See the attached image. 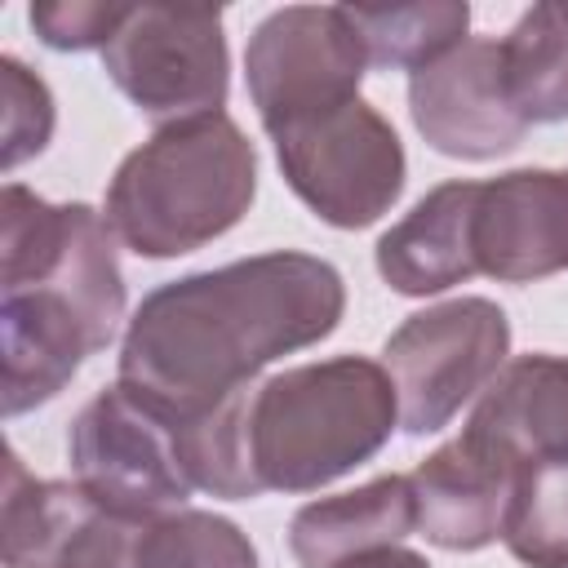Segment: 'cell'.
<instances>
[{
	"mask_svg": "<svg viewBox=\"0 0 568 568\" xmlns=\"http://www.w3.org/2000/svg\"><path fill=\"white\" fill-rule=\"evenodd\" d=\"M346 311L342 271L275 248L191 271L142 297L120 342V386L173 426L217 408L293 351L324 342Z\"/></svg>",
	"mask_w": 568,
	"mask_h": 568,
	"instance_id": "obj_1",
	"label": "cell"
},
{
	"mask_svg": "<svg viewBox=\"0 0 568 568\" xmlns=\"http://www.w3.org/2000/svg\"><path fill=\"white\" fill-rule=\"evenodd\" d=\"M399 426L390 373L364 355H333L271 373L178 426L186 479L222 501L320 493L373 462Z\"/></svg>",
	"mask_w": 568,
	"mask_h": 568,
	"instance_id": "obj_2",
	"label": "cell"
},
{
	"mask_svg": "<svg viewBox=\"0 0 568 568\" xmlns=\"http://www.w3.org/2000/svg\"><path fill=\"white\" fill-rule=\"evenodd\" d=\"M124 320V275L98 209L49 204L22 182L0 195L4 417L49 404Z\"/></svg>",
	"mask_w": 568,
	"mask_h": 568,
	"instance_id": "obj_3",
	"label": "cell"
},
{
	"mask_svg": "<svg viewBox=\"0 0 568 568\" xmlns=\"http://www.w3.org/2000/svg\"><path fill=\"white\" fill-rule=\"evenodd\" d=\"M253 195L257 151L226 111H213L133 146L106 186L102 217L129 253L164 262L240 226Z\"/></svg>",
	"mask_w": 568,
	"mask_h": 568,
	"instance_id": "obj_4",
	"label": "cell"
},
{
	"mask_svg": "<svg viewBox=\"0 0 568 568\" xmlns=\"http://www.w3.org/2000/svg\"><path fill=\"white\" fill-rule=\"evenodd\" d=\"M266 138L288 191L337 231L373 226L404 195V142L395 124L364 98L284 120L266 129Z\"/></svg>",
	"mask_w": 568,
	"mask_h": 568,
	"instance_id": "obj_5",
	"label": "cell"
},
{
	"mask_svg": "<svg viewBox=\"0 0 568 568\" xmlns=\"http://www.w3.org/2000/svg\"><path fill=\"white\" fill-rule=\"evenodd\" d=\"M510 355V320L488 297H453L408 315L382 346V368L399 395L404 435L444 430L466 399L501 373Z\"/></svg>",
	"mask_w": 568,
	"mask_h": 568,
	"instance_id": "obj_6",
	"label": "cell"
},
{
	"mask_svg": "<svg viewBox=\"0 0 568 568\" xmlns=\"http://www.w3.org/2000/svg\"><path fill=\"white\" fill-rule=\"evenodd\" d=\"M102 71L160 129L222 111L231 89L222 9L129 4L102 49Z\"/></svg>",
	"mask_w": 568,
	"mask_h": 568,
	"instance_id": "obj_7",
	"label": "cell"
},
{
	"mask_svg": "<svg viewBox=\"0 0 568 568\" xmlns=\"http://www.w3.org/2000/svg\"><path fill=\"white\" fill-rule=\"evenodd\" d=\"M364 40L346 4H288L266 13L244 44V84L262 129L359 98Z\"/></svg>",
	"mask_w": 568,
	"mask_h": 568,
	"instance_id": "obj_8",
	"label": "cell"
},
{
	"mask_svg": "<svg viewBox=\"0 0 568 568\" xmlns=\"http://www.w3.org/2000/svg\"><path fill=\"white\" fill-rule=\"evenodd\" d=\"M75 484L124 515H169L191 497L178 453V426L142 404L129 386L98 390L67 430Z\"/></svg>",
	"mask_w": 568,
	"mask_h": 568,
	"instance_id": "obj_9",
	"label": "cell"
},
{
	"mask_svg": "<svg viewBox=\"0 0 568 568\" xmlns=\"http://www.w3.org/2000/svg\"><path fill=\"white\" fill-rule=\"evenodd\" d=\"M151 515H124L75 479H36L9 453L0 546L4 568H133Z\"/></svg>",
	"mask_w": 568,
	"mask_h": 568,
	"instance_id": "obj_10",
	"label": "cell"
},
{
	"mask_svg": "<svg viewBox=\"0 0 568 568\" xmlns=\"http://www.w3.org/2000/svg\"><path fill=\"white\" fill-rule=\"evenodd\" d=\"M408 115L430 151L448 160H497L515 151L528 120L501 80V40L475 36L408 75Z\"/></svg>",
	"mask_w": 568,
	"mask_h": 568,
	"instance_id": "obj_11",
	"label": "cell"
},
{
	"mask_svg": "<svg viewBox=\"0 0 568 568\" xmlns=\"http://www.w3.org/2000/svg\"><path fill=\"white\" fill-rule=\"evenodd\" d=\"M475 266L497 284H532L568 271V169H510L479 182Z\"/></svg>",
	"mask_w": 568,
	"mask_h": 568,
	"instance_id": "obj_12",
	"label": "cell"
},
{
	"mask_svg": "<svg viewBox=\"0 0 568 568\" xmlns=\"http://www.w3.org/2000/svg\"><path fill=\"white\" fill-rule=\"evenodd\" d=\"M519 462H510L501 448L479 439L475 430H462L430 457H422L408 475L413 506H417V532L439 550H484L501 537L510 488H515Z\"/></svg>",
	"mask_w": 568,
	"mask_h": 568,
	"instance_id": "obj_13",
	"label": "cell"
},
{
	"mask_svg": "<svg viewBox=\"0 0 568 568\" xmlns=\"http://www.w3.org/2000/svg\"><path fill=\"white\" fill-rule=\"evenodd\" d=\"M475 195L479 182H444L426 191L390 231H382L373 262L377 275L404 297H430L479 275L475 266Z\"/></svg>",
	"mask_w": 568,
	"mask_h": 568,
	"instance_id": "obj_14",
	"label": "cell"
},
{
	"mask_svg": "<svg viewBox=\"0 0 568 568\" xmlns=\"http://www.w3.org/2000/svg\"><path fill=\"white\" fill-rule=\"evenodd\" d=\"M466 430L501 448L510 462L568 453V355H519L484 386Z\"/></svg>",
	"mask_w": 568,
	"mask_h": 568,
	"instance_id": "obj_15",
	"label": "cell"
},
{
	"mask_svg": "<svg viewBox=\"0 0 568 568\" xmlns=\"http://www.w3.org/2000/svg\"><path fill=\"white\" fill-rule=\"evenodd\" d=\"M417 528L408 475H377L351 493L306 501L288 524V550L302 568H333L351 555L399 546Z\"/></svg>",
	"mask_w": 568,
	"mask_h": 568,
	"instance_id": "obj_16",
	"label": "cell"
},
{
	"mask_svg": "<svg viewBox=\"0 0 568 568\" xmlns=\"http://www.w3.org/2000/svg\"><path fill=\"white\" fill-rule=\"evenodd\" d=\"M501 80L528 124L568 120V4H532L501 36Z\"/></svg>",
	"mask_w": 568,
	"mask_h": 568,
	"instance_id": "obj_17",
	"label": "cell"
},
{
	"mask_svg": "<svg viewBox=\"0 0 568 568\" xmlns=\"http://www.w3.org/2000/svg\"><path fill=\"white\" fill-rule=\"evenodd\" d=\"M368 67L382 71H422L435 58L453 53L466 40L470 4L466 0H422V4H346Z\"/></svg>",
	"mask_w": 568,
	"mask_h": 568,
	"instance_id": "obj_18",
	"label": "cell"
},
{
	"mask_svg": "<svg viewBox=\"0 0 568 568\" xmlns=\"http://www.w3.org/2000/svg\"><path fill=\"white\" fill-rule=\"evenodd\" d=\"M501 541L524 568H568V453L515 470Z\"/></svg>",
	"mask_w": 568,
	"mask_h": 568,
	"instance_id": "obj_19",
	"label": "cell"
},
{
	"mask_svg": "<svg viewBox=\"0 0 568 568\" xmlns=\"http://www.w3.org/2000/svg\"><path fill=\"white\" fill-rule=\"evenodd\" d=\"M133 568H257V546L235 519L182 506L142 524Z\"/></svg>",
	"mask_w": 568,
	"mask_h": 568,
	"instance_id": "obj_20",
	"label": "cell"
},
{
	"mask_svg": "<svg viewBox=\"0 0 568 568\" xmlns=\"http://www.w3.org/2000/svg\"><path fill=\"white\" fill-rule=\"evenodd\" d=\"M0 102H4V169L40 155L53 138V93L13 53L0 58Z\"/></svg>",
	"mask_w": 568,
	"mask_h": 568,
	"instance_id": "obj_21",
	"label": "cell"
},
{
	"mask_svg": "<svg viewBox=\"0 0 568 568\" xmlns=\"http://www.w3.org/2000/svg\"><path fill=\"white\" fill-rule=\"evenodd\" d=\"M129 4H102V0H53V4H31V31L40 44L58 53H84V49H106V40L120 31Z\"/></svg>",
	"mask_w": 568,
	"mask_h": 568,
	"instance_id": "obj_22",
	"label": "cell"
},
{
	"mask_svg": "<svg viewBox=\"0 0 568 568\" xmlns=\"http://www.w3.org/2000/svg\"><path fill=\"white\" fill-rule=\"evenodd\" d=\"M333 568H430L426 555L417 550H404V546H377V550H364V555H351Z\"/></svg>",
	"mask_w": 568,
	"mask_h": 568,
	"instance_id": "obj_23",
	"label": "cell"
}]
</instances>
